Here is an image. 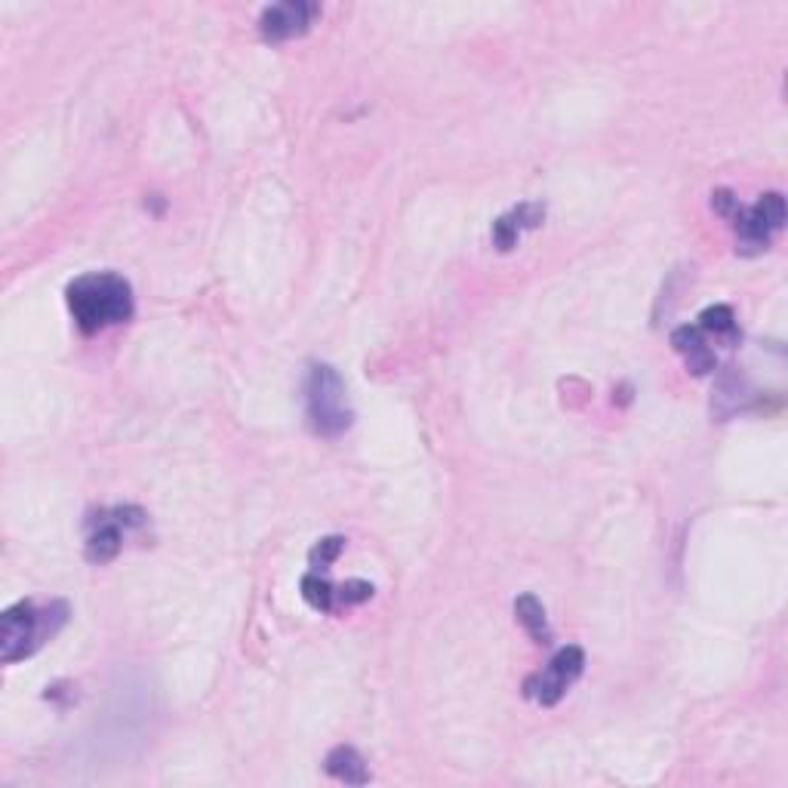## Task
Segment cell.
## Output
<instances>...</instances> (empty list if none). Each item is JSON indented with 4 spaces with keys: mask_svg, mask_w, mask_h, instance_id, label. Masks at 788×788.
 <instances>
[{
    "mask_svg": "<svg viewBox=\"0 0 788 788\" xmlns=\"http://www.w3.org/2000/svg\"><path fill=\"white\" fill-rule=\"evenodd\" d=\"M65 302L84 337H96L132 318V287L120 275L93 271L68 284Z\"/></svg>",
    "mask_w": 788,
    "mask_h": 788,
    "instance_id": "cell-1",
    "label": "cell"
},
{
    "mask_svg": "<svg viewBox=\"0 0 788 788\" xmlns=\"http://www.w3.org/2000/svg\"><path fill=\"white\" fill-rule=\"evenodd\" d=\"M68 619L65 604H50L38 610L31 600H19L0 616V659L13 665L19 659L31 657L44 641H50Z\"/></svg>",
    "mask_w": 788,
    "mask_h": 788,
    "instance_id": "cell-2",
    "label": "cell"
},
{
    "mask_svg": "<svg viewBox=\"0 0 788 788\" xmlns=\"http://www.w3.org/2000/svg\"><path fill=\"white\" fill-rule=\"evenodd\" d=\"M306 409L311 432L321 438H339L351 428L354 413L349 407V392L333 366L315 364L308 370Z\"/></svg>",
    "mask_w": 788,
    "mask_h": 788,
    "instance_id": "cell-3",
    "label": "cell"
},
{
    "mask_svg": "<svg viewBox=\"0 0 788 788\" xmlns=\"http://www.w3.org/2000/svg\"><path fill=\"white\" fill-rule=\"evenodd\" d=\"M583 669H585L583 650H579V647H564V650H557L555 657H552V662H549L542 672L526 678L524 696L536 702V705L552 709V705H557V702L564 700V693H567L569 686L579 681Z\"/></svg>",
    "mask_w": 788,
    "mask_h": 788,
    "instance_id": "cell-4",
    "label": "cell"
},
{
    "mask_svg": "<svg viewBox=\"0 0 788 788\" xmlns=\"http://www.w3.org/2000/svg\"><path fill=\"white\" fill-rule=\"evenodd\" d=\"M736 234H739V253L752 256V253H764L770 247V237H774L782 225H786V201L782 194H764L758 204L739 210L736 216Z\"/></svg>",
    "mask_w": 788,
    "mask_h": 788,
    "instance_id": "cell-5",
    "label": "cell"
},
{
    "mask_svg": "<svg viewBox=\"0 0 788 788\" xmlns=\"http://www.w3.org/2000/svg\"><path fill=\"white\" fill-rule=\"evenodd\" d=\"M318 15H321L318 3H306V0L275 3V7H265L263 15H259V34L268 44H284V41L306 34Z\"/></svg>",
    "mask_w": 788,
    "mask_h": 788,
    "instance_id": "cell-6",
    "label": "cell"
},
{
    "mask_svg": "<svg viewBox=\"0 0 788 788\" xmlns=\"http://www.w3.org/2000/svg\"><path fill=\"white\" fill-rule=\"evenodd\" d=\"M139 524H146V514L139 509L103 511V514H99V524L93 526L87 549H84L89 564H108V561H115L120 545H124V526Z\"/></svg>",
    "mask_w": 788,
    "mask_h": 788,
    "instance_id": "cell-7",
    "label": "cell"
},
{
    "mask_svg": "<svg viewBox=\"0 0 788 788\" xmlns=\"http://www.w3.org/2000/svg\"><path fill=\"white\" fill-rule=\"evenodd\" d=\"M542 220H545V206L542 204L514 206L511 213H505V216H499V220L493 222V244H497L502 253H509V249L518 247L521 234L530 232V228H540Z\"/></svg>",
    "mask_w": 788,
    "mask_h": 788,
    "instance_id": "cell-8",
    "label": "cell"
},
{
    "mask_svg": "<svg viewBox=\"0 0 788 788\" xmlns=\"http://www.w3.org/2000/svg\"><path fill=\"white\" fill-rule=\"evenodd\" d=\"M672 345L693 376H709L715 370V351L700 327H678L672 333Z\"/></svg>",
    "mask_w": 788,
    "mask_h": 788,
    "instance_id": "cell-9",
    "label": "cell"
},
{
    "mask_svg": "<svg viewBox=\"0 0 788 788\" xmlns=\"http://www.w3.org/2000/svg\"><path fill=\"white\" fill-rule=\"evenodd\" d=\"M323 770L333 779H339V782H345V786H366L370 782V770H366L364 758L351 745H337L327 755V760H323Z\"/></svg>",
    "mask_w": 788,
    "mask_h": 788,
    "instance_id": "cell-10",
    "label": "cell"
},
{
    "mask_svg": "<svg viewBox=\"0 0 788 788\" xmlns=\"http://www.w3.org/2000/svg\"><path fill=\"white\" fill-rule=\"evenodd\" d=\"M514 616H518V622L524 626V631L533 641L552 643V626H549V619H545V607L540 604V598L521 595V598L514 600Z\"/></svg>",
    "mask_w": 788,
    "mask_h": 788,
    "instance_id": "cell-11",
    "label": "cell"
},
{
    "mask_svg": "<svg viewBox=\"0 0 788 788\" xmlns=\"http://www.w3.org/2000/svg\"><path fill=\"white\" fill-rule=\"evenodd\" d=\"M700 330L709 333V337L721 339L724 345H736L739 342V327H736V318H733L731 306H712L705 308L700 315Z\"/></svg>",
    "mask_w": 788,
    "mask_h": 788,
    "instance_id": "cell-12",
    "label": "cell"
},
{
    "mask_svg": "<svg viewBox=\"0 0 788 788\" xmlns=\"http://www.w3.org/2000/svg\"><path fill=\"white\" fill-rule=\"evenodd\" d=\"M302 598L318 614H333L337 610V588L327 583L323 573H318V569H311V573L302 576Z\"/></svg>",
    "mask_w": 788,
    "mask_h": 788,
    "instance_id": "cell-13",
    "label": "cell"
},
{
    "mask_svg": "<svg viewBox=\"0 0 788 788\" xmlns=\"http://www.w3.org/2000/svg\"><path fill=\"white\" fill-rule=\"evenodd\" d=\"M342 549H345V540H342V536H327V540L318 542V545L311 549V555H308V561H311V569L323 573V569L330 567V564H333V561L342 555Z\"/></svg>",
    "mask_w": 788,
    "mask_h": 788,
    "instance_id": "cell-14",
    "label": "cell"
},
{
    "mask_svg": "<svg viewBox=\"0 0 788 788\" xmlns=\"http://www.w3.org/2000/svg\"><path fill=\"white\" fill-rule=\"evenodd\" d=\"M373 585L364 583V579H349L345 585L337 588V610L339 607H354V604H364V600L373 598Z\"/></svg>",
    "mask_w": 788,
    "mask_h": 788,
    "instance_id": "cell-15",
    "label": "cell"
},
{
    "mask_svg": "<svg viewBox=\"0 0 788 788\" xmlns=\"http://www.w3.org/2000/svg\"><path fill=\"white\" fill-rule=\"evenodd\" d=\"M712 206H715V213H721L724 220L736 222V216H739V210H743V204H739V198L733 194V191L721 189L712 194Z\"/></svg>",
    "mask_w": 788,
    "mask_h": 788,
    "instance_id": "cell-16",
    "label": "cell"
}]
</instances>
